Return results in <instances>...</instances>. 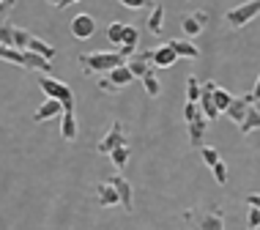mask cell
<instances>
[{
	"mask_svg": "<svg viewBox=\"0 0 260 230\" xmlns=\"http://www.w3.org/2000/svg\"><path fill=\"white\" fill-rule=\"evenodd\" d=\"M77 60L82 63V69H88V74H110L126 66V58L121 52H82Z\"/></svg>",
	"mask_w": 260,
	"mask_h": 230,
	"instance_id": "6da1fadb",
	"label": "cell"
},
{
	"mask_svg": "<svg viewBox=\"0 0 260 230\" xmlns=\"http://www.w3.org/2000/svg\"><path fill=\"white\" fill-rule=\"evenodd\" d=\"M189 230H224V211L222 208H189L184 214Z\"/></svg>",
	"mask_w": 260,
	"mask_h": 230,
	"instance_id": "7a4b0ae2",
	"label": "cell"
},
{
	"mask_svg": "<svg viewBox=\"0 0 260 230\" xmlns=\"http://www.w3.org/2000/svg\"><path fill=\"white\" fill-rule=\"evenodd\" d=\"M39 88L44 90L50 99H55V102L63 104V113H74V93H72V88H69L66 82L55 80V77H41V80H39Z\"/></svg>",
	"mask_w": 260,
	"mask_h": 230,
	"instance_id": "3957f363",
	"label": "cell"
},
{
	"mask_svg": "<svg viewBox=\"0 0 260 230\" xmlns=\"http://www.w3.org/2000/svg\"><path fill=\"white\" fill-rule=\"evenodd\" d=\"M257 14H260V0H252V3H244V6L230 9L228 14H224V19H228L230 27H244V25H249Z\"/></svg>",
	"mask_w": 260,
	"mask_h": 230,
	"instance_id": "277c9868",
	"label": "cell"
},
{
	"mask_svg": "<svg viewBox=\"0 0 260 230\" xmlns=\"http://www.w3.org/2000/svg\"><path fill=\"white\" fill-rule=\"evenodd\" d=\"M121 145H129V140L123 137V123L121 121H112V129L102 137V143H99V153H107V156H110V153L115 148H121Z\"/></svg>",
	"mask_w": 260,
	"mask_h": 230,
	"instance_id": "5b68a950",
	"label": "cell"
},
{
	"mask_svg": "<svg viewBox=\"0 0 260 230\" xmlns=\"http://www.w3.org/2000/svg\"><path fill=\"white\" fill-rule=\"evenodd\" d=\"M112 186H115V192H118V200H121V206H123V211L126 214H132L135 211V192H132V186H129V181H126L123 176H112L107 178Z\"/></svg>",
	"mask_w": 260,
	"mask_h": 230,
	"instance_id": "8992f818",
	"label": "cell"
},
{
	"mask_svg": "<svg viewBox=\"0 0 260 230\" xmlns=\"http://www.w3.org/2000/svg\"><path fill=\"white\" fill-rule=\"evenodd\" d=\"M151 52H153V50L135 52L129 60H126V69H129V72L135 74V77H140V80H143V77L151 72V66H153V63H151Z\"/></svg>",
	"mask_w": 260,
	"mask_h": 230,
	"instance_id": "52a82bcc",
	"label": "cell"
},
{
	"mask_svg": "<svg viewBox=\"0 0 260 230\" xmlns=\"http://www.w3.org/2000/svg\"><path fill=\"white\" fill-rule=\"evenodd\" d=\"M175 60H178V55L173 52V47L167 44H159V47H153V52H151V63L156 66V69H170Z\"/></svg>",
	"mask_w": 260,
	"mask_h": 230,
	"instance_id": "ba28073f",
	"label": "cell"
},
{
	"mask_svg": "<svg viewBox=\"0 0 260 230\" xmlns=\"http://www.w3.org/2000/svg\"><path fill=\"white\" fill-rule=\"evenodd\" d=\"M206 129H208V118L203 113L194 115V121H189V143H192V148H203Z\"/></svg>",
	"mask_w": 260,
	"mask_h": 230,
	"instance_id": "9c48e42d",
	"label": "cell"
},
{
	"mask_svg": "<svg viewBox=\"0 0 260 230\" xmlns=\"http://www.w3.org/2000/svg\"><path fill=\"white\" fill-rule=\"evenodd\" d=\"M252 104H255V102H252V96H249V93H247V96H238V99H233V104H230V110H228L230 121L241 126L244 118H247V113L252 110Z\"/></svg>",
	"mask_w": 260,
	"mask_h": 230,
	"instance_id": "30bf717a",
	"label": "cell"
},
{
	"mask_svg": "<svg viewBox=\"0 0 260 230\" xmlns=\"http://www.w3.org/2000/svg\"><path fill=\"white\" fill-rule=\"evenodd\" d=\"M93 30H96V22H93L90 14H77V17L72 19V33L77 39H90Z\"/></svg>",
	"mask_w": 260,
	"mask_h": 230,
	"instance_id": "8fae6325",
	"label": "cell"
},
{
	"mask_svg": "<svg viewBox=\"0 0 260 230\" xmlns=\"http://www.w3.org/2000/svg\"><path fill=\"white\" fill-rule=\"evenodd\" d=\"M214 88H216V82L208 80V82H203V93H200V107H203V115H206L208 121H214V118L219 115L214 107Z\"/></svg>",
	"mask_w": 260,
	"mask_h": 230,
	"instance_id": "7c38bea8",
	"label": "cell"
},
{
	"mask_svg": "<svg viewBox=\"0 0 260 230\" xmlns=\"http://www.w3.org/2000/svg\"><path fill=\"white\" fill-rule=\"evenodd\" d=\"M206 22H208V11H194V14H186L184 17V33L186 36H198V33L206 27Z\"/></svg>",
	"mask_w": 260,
	"mask_h": 230,
	"instance_id": "4fadbf2b",
	"label": "cell"
},
{
	"mask_svg": "<svg viewBox=\"0 0 260 230\" xmlns=\"http://www.w3.org/2000/svg\"><path fill=\"white\" fill-rule=\"evenodd\" d=\"M167 44L173 47V52L178 55V58H189V60H198V58H200V50L192 44V41H184V39H170Z\"/></svg>",
	"mask_w": 260,
	"mask_h": 230,
	"instance_id": "5bb4252c",
	"label": "cell"
},
{
	"mask_svg": "<svg viewBox=\"0 0 260 230\" xmlns=\"http://www.w3.org/2000/svg\"><path fill=\"white\" fill-rule=\"evenodd\" d=\"M137 41H140V30L135 25H126V33H123V44H121V55L126 60L137 52Z\"/></svg>",
	"mask_w": 260,
	"mask_h": 230,
	"instance_id": "9a60e30c",
	"label": "cell"
},
{
	"mask_svg": "<svg viewBox=\"0 0 260 230\" xmlns=\"http://www.w3.org/2000/svg\"><path fill=\"white\" fill-rule=\"evenodd\" d=\"M96 198H99V206H104V208H110V206H115V203H121L118 200V192H115V186L110 184H99L96 186Z\"/></svg>",
	"mask_w": 260,
	"mask_h": 230,
	"instance_id": "2e32d148",
	"label": "cell"
},
{
	"mask_svg": "<svg viewBox=\"0 0 260 230\" xmlns=\"http://www.w3.org/2000/svg\"><path fill=\"white\" fill-rule=\"evenodd\" d=\"M77 132H80V126H77L74 113H63V121H60V137H63L66 143H74V140H77Z\"/></svg>",
	"mask_w": 260,
	"mask_h": 230,
	"instance_id": "e0dca14e",
	"label": "cell"
},
{
	"mask_svg": "<svg viewBox=\"0 0 260 230\" xmlns=\"http://www.w3.org/2000/svg\"><path fill=\"white\" fill-rule=\"evenodd\" d=\"M60 110H63V104H60V102H55V99H47V102H44V104H41V107L36 110V115H33V121H36V123H41V121H50V118H52V115H58Z\"/></svg>",
	"mask_w": 260,
	"mask_h": 230,
	"instance_id": "ac0fdd59",
	"label": "cell"
},
{
	"mask_svg": "<svg viewBox=\"0 0 260 230\" xmlns=\"http://www.w3.org/2000/svg\"><path fill=\"white\" fill-rule=\"evenodd\" d=\"M233 99H236V96L230 93V90H224L219 85L214 88V107H216V113H228L230 104H233Z\"/></svg>",
	"mask_w": 260,
	"mask_h": 230,
	"instance_id": "d6986e66",
	"label": "cell"
},
{
	"mask_svg": "<svg viewBox=\"0 0 260 230\" xmlns=\"http://www.w3.org/2000/svg\"><path fill=\"white\" fill-rule=\"evenodd\" d=\"M25 52H36V55H41L44 60H52V58H55V47H50L47 41H41V39H36V36L30 39V44H27Z\"/></svg>",
	"mask_w": 260,
	"mask_h": 230,
	"instance_id": "ffe728a7",
	"label": "cell"
},
{
	"mask_svg": "<svg viewBox=\"0 0 260 230\" xmlns=\"http://www.w3.org/2000/svg\"><path fill=\"white\" fill-rule=\"evenodd\" d=\"M107 80H110V82H112V85H115L118 90H121L123 85H129V82L135 80V74H132L126 66H121V69H115V72H110V74H107Z\"/></svg>",
	"mask_w": 260,
	"mask_h": 230,
	"instance_id": "44dd1931",
	"label": "cell"
},
{
	"mask_svg": "<svg viewBox=\"0 0 260 230\" xmlns=\"http://www.w3.org/2000/svg\"><path fill=\"white\" fill-rule=\"evenodd\" d=\"M161 22H165V6L156 3L153 11H151V17H148V30L151 33H161Z\"/></svg>",
	"mask_w": 260,
	"mask_h": 230,
	"instance_id": "7402d4cb",
	"label": "cell"
},
{
	"mask_svg": "<svg viewBox=\"0 0 260 230\" xmlns=\"http://www.w3.org/2000/svg\"><path fill=\"white\" fill-rule=\"evenodd\" d=\"M22 55H25V69H41V72H52L50 60H44L41 55H36V52H22Z\"/></svg>",
	"mask_w": 260,
	"mask_h": 230,
	"instance_id": "603a6c76",
	"label": "cell"
},
{
	"mask_svg": "<svg viewBox=\"0 0 260 230\" xmlns=\"http://www.w3.org/2000/svg\"><path fill=\"white\" fill-rule=\"evenodd\" d=\"M241 135H249V132H255V129H260V115H257V110H255V104H252V110L247 113V118H244V123L241 126Z\"/></svg>",
	"mask_w": 260,
	"mask_h": 230,
	"instance_id": "cb8c5ba5",
	"label": "cell"
},
{
	"mask_svg": "<svg viewBox=\"0 0 260 230\" xmlns=\"http://www.w3.org/2000/svg\"><path fill=\"white\" fill-rule=\"evenodd\" d=\"M30 33L25 30V27H14V50L17 52H25L27 50V44H30Z\"/></svg>",
	"mask_w": 260,
	"mask_h": 230,
	"instance_id": "d4e9b609",
	"label": "cell"
},
{
	"mask_svg": "<svg viewBox=\"0 0 260 230\" xmlns=\"http://www.w3.org/2000/svg\"><path fill=\"white\" fill-rule=\"evenodd\" d=\"M200 93H203V85L194 80V74H192V77L186 80V102H189V104H198V102H200Z\"/></svg>",
	"mask_w": 260,
	"mask_h": 230,
	"instance_id": "484cf974",
	"label": "cell"
},
{
	"mask_svg": "<svg viewBox=\"0 0 260 230\" xmlns=\"http://www.w3.org/2000/svg\"><path fill=\"white\" fill-rule=\"evenodd\" d=\"M143 85H145V93L148 96H159L161 93V82H159V77H156V72H148L143 77Z\"/></svg>",
	"mask_w": 260,
	"mask_h": 230,
	"instance_id": "4316f807",
	"label": "cell"
},
{
	"mask_svg": "<svg viewBox=\"0 0 260 230\" xmlns=\"http://www.w3.org/2000/svg\"><path fill=\"white\" fill-rule=\"evenodd\" d=\"M123 33H126V25H123V22H112V25L107 27V41H112V44L121 47V44H123Z\"/></svg>",
	"mask_w": 260,
	"mask_h": 230,
	"instance_id": "83f0119b",
	"label": "cell"
},
{
	"mask_svg": "<svg viewBox=\"0 0 260 230\" xmlns=\"http://www.w3.org/2000/svg\"><path fill=\"white\" fill-rule=\"evenodd\" d=\"M110 159H112V165L118 167V170H123L126 162H129V145H121V148H115L110 153Z\"/></svg>",
	"mask_w": 260,
	"mask_h": 230,
	"instance_id": "f1b7e54d",
	"label": "cell"
},
{
	"mask_svg": "<svg viewBox=\"0 0 260 230\" xmlns=\"http://www.w3.org/2000/svg\"><path fill=\"white\" fill-rule=\"evenodd\" d=\"M200 156H203V162H206V165L211 167V170H214V167L222 162V159H219V151L211 148V145H203V148H200Z\"/></svg>",
	"mask_w": 260,
	"mask_h": 230,
	"instance_id": "f546056e",
	"label": "cell"
},
{
	"mask_svg": "<svg viewBox=\"0 0 260 230\" xmlns=\"http://www.w3.org/2000/svg\"><path fill=\"white\" fill-rule=\"evenodd\" d=\"M0 47L14 50V25H0Z\"/></svg>",
	"mask_w": 260,
	"mask_h": 230,
	"instance_id": "4dcf8cb0",
	"label": "cell"
},
{
	"mask_svg": "<svg viewBox=\"0 0 260 230\" xmlns=\"http://www.w3.org/2000/svg\"><path fill=\"white\" fill-rule=\"evenodd\" d=\"M211 173H214V178H216V184H219V186H224V184H228V178H230V170H228V165H224V162H219V165H216Z\"/></svg>",
	"mask_w": 260,
	"mask_h": 230,
	"instance_id": "1f68e13d",
	"label": "cell"
},
{
	"mask_svg": "<svg viewBox=\"0 0 260 230\" xmlns=\"http://www.w3.org/2000/svg\"><path fill=\"white\" fill-rule=\"evenodd\" d=\"M247 222H249V227H252V230H260V211H257V208H249Z\"/></svg>",
	"mask_w": 260,
	"mask_h": 230,
	"instance_id": "d6a6232c",
	"label": "cell"
},
{
	"mask_svg": "<svg viewBox=\"0 0 260 230\" xmlns=\"http://www.w3.org/2000/svg\"><path fill=\"white\" fill-rule=\"evenodd\" d=\"M244 203H249V208H257L260 211V192H249L247 198H244Z\"/></svg>",
	"mask_w": 260,
	"mask_h": 230,
	"instance_id": "836d02e7",
	"label": "cell"
},
{
	"mask_svg": "<svg viewBox=\"0 0 260 230\" xmlns=\"http://www.w3.org/2000/svg\"><path fill=\"white\" fill-rule=\"evenodd\" d=\"M198 113H200V110L194 107V104H189V102H186V107H184V118H186V123H189V121H194V115H198Z\"/></svg>",
	"mask_w": 260,
	"mask_h": 230,
	"instance_id": "e575fe53",
	"label": "cell"
},
{
	"mask_svg": "<svg viewBox=\"0 0 260 230\" xmlns=\"http://www.w3.org/2000/svg\"><path fill=\"white\" fill-rule=\"evenodd\" d=\"M99 90H104V93H115V85H112V82L107 80V77H102V80H99Z\"/></svg>",
	"mask_w": 260,
	"mask_h": 230,
	"instance_id": "d590c367",
	"label": "cell"
},
{
	"mask_svg": "<svg viewBox=\"0 0 260 230\" xmlns=\"http://www.w3.org/2000/svg\"><path fill=\"white\" fill-rule=\"evenodd\" d=\"M123 9H143V6H148L145 0H121Z\"/></svg>",
	"mask_w": 260,
	"mask_h": 230,
	"instance_id": "8d00e7d4",
	"label": "cell"
},
{
	"mask_svg": "<svg viewBox=\"0 0 260 230\" xmlns=\"http://www.w3.org/2000/svg\"><path fill=\"white\" fill-rule=\"evenodd\" d=\"M11 6H14V3H11V0H0V19H3V17H6V14H9V11H11Z\"/></svg>",
	"mask_w": 260,
	"mask_h": 230,
	"instance_id": "74e56055",
	"label": "cell"
},
{
	"mask_svg": "<svg viewBox=\"0 0 260 230\" xmlns=\"http://www.w3.org/2000/svg\"><path fill=\"white\" fill-rule=\"evenodd\" d=\"M249 96H252V102H260V80L255 82V88H252V93H249Z\"/></svg>",
	"mask_w": 260,
	"mask_h": 230,
	"instance_id": "f35d334b",
	"label": "cell"
},
{
	"mask_svg": "<svg viewBox=\"0 0 260 230\" xmlns=\"http://www.w3.org/2000/svg\"><path fill=\"white\" fill-rule=\"evenodd\" d=\"M69 6H74V0H58V3H55V9H69Z\"/></svg>",
	"mask_w": 260,
	"mask_h": 230,
	"instance_id": "ab89813d",
	"label": "cell"
},
{
	"mask_svg": "<svg viewBox=\"0 0 260 230\" xmlns=\"http://www.w3.org/2000/svg\"><path fill=\"white\" fill-rule=\"evenodd\" d=\"M255 110H257V115H260V102H255Z\"/></svg>",
	"mask_w": 260,
	"mask_h": 230,
	"instance_id": "60d3db41",
	"label": "cell"
}]
</instances>
